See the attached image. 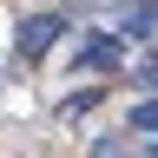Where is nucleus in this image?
I'll use <instances>...</instances> for the list:
<instances>
[{"instance_id":"1","label":"nucleus","mask_w":158,"mask_h":158,"mask_svg":"<svg viewBox=\"0 0 158 158\" xmlns=\"http://www.w3.org/2000/svg\"><path fill=\"white\" fill-rule=\"evenodd\" d=\"M59 27H66L59 13H33V20H20V33H13V53H20V59H40V53H46L53 40H59Z\"/></svg>"},{"instance_id":"2","label":"nucleus","mask_w":158,"mask_h":158,"mask_svg":"<svg viewBox=\"0 0 158 158\" xmlns=\"http://www.w3.org/2000/svg\"><path fill=\"white\" fill-rule=\"evenodd\" d=\"M79 66L112 73V66H118V40H86V46H79Z\"/></svg>"},{"instance_id":"3","label":"nucleus","mask_w":158,"mask_h":158,"mask_svg":"<svg viewBox=\"0 0 158 158\" xmlns=\"http://www.w3.org/2000/svg\"><path fill=\"white\" fill-rule=\"evenodd\" d=\"M132 132H158V99H145V106H132Z\"/></svg>"},{"instance_id":"4","label":"nucleus","mask_w":158,"mask_h":158,"mask_svg":"<svg viewBox=\"0 0 158 158\" xmlns=\"http://www.w3.org/2000/svg\"><path fill=\"white\" fill-rule=\"evenodd\" d=\"M152 27H158V7H138V13L125 20V33H152Z\"/></svg>"},{"instance_id":"5","label":"nucleus","mask_w":158,"mask_h":158,"mask_svg":"<svg viewBox=\"0 0 158 158\" xmlns=\"http://www.w3.org/2000/svg\"><path fill=\"white\" fill-rule=\"evenodd\" d=\"M145 79H158V53H152V66H145Z\"/></svg>"}]
</instances>
